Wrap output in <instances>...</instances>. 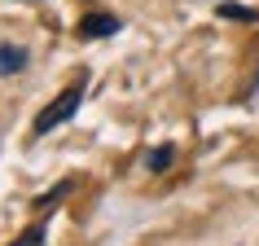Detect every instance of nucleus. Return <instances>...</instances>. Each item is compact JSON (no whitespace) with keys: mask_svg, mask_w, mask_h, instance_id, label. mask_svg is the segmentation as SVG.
<instances>
[{"mask_svg":"<svg viewBox=\"0 0 259 246\" xmlns=\"http://www.w3.org/2000/svg\"><path fill=\"white\" fill-rule=\"evenodd\" d=\"M79 97H83V79H79V84H70V88H66L62 97H57V101H49V106H44L40 114H35V137H44V132H53L57 123H66L70 114L79 110Z\"/></svg>","mask_w":259,"mask_h":246,"instance_id":"obj_1","label":"nucleus"},{"mask_svg":"<svg viewBox=\"0 0 259 246\" xmlns=\"http://www.w3.org/2000/svg\"><path fill=\"white\" fill-rule=\"evenodd\" d=\"M119 31V18H110V14H88L79 22V35L83 40H97V35H114Z\"/></svg>","mask_w":259,"mask_h":246,"instance_id":"obj_2","label":"nucleus"},{"mask_svg":"<svg viewBox=\"0 0 259 246\" xmlns=\"http://www.w3.org/2000/svg\"><path fill=\"white\" fill-rule=\"evenodd\" d=\"M22 66H27V49H18V44H0V75H18Z\"/></svg>","mask_w":259,"mask_h":246,"instance_id":"obj_3","label":"nucleus"},{"mask_svg":"<svg viewBox=\"0 0 259 246\" xmlns=\"http://www.w3.org/2000/svg\"><path fill=\"white\" fill-rule=\"evenodd\" d=\"M220 14H224V18H242V22H259V14H255V9H242V5H224Z\"/></svg>","mask_w":259,"mask_h":246,"instance_id":"obj_4","label":"nucleus"},{"mask_svg":"<svg viewBox=\"0 0 259 246\" xmlns=\"http://www.w3.org/2000/svg\"><path fill=\"white\" fill-rule=\"evenodd\" d=\"M167 163H171V145H163V150H154V154H150V167H154V172H163Z\"/></svg>","mask_w":259,"mask_h":246,"instance_id":"obj_5","label":"nucleus"}]
</instances>
